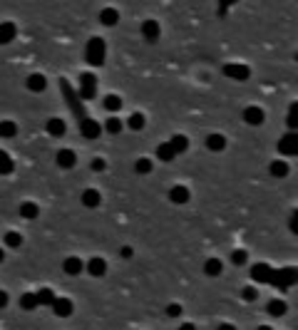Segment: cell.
I'll return each mask as SVG.
<instances>
[{
    "instance_id": "1",
    "label": "cell",
    "mask_w": 298,
    "mask_h": 330,
    "mask_svg": "<svg viewBox=\"0 0 298 330\" xmlns=\"http://www.w3.org/2000/svg\"><path fill=\"white\" fill-rule=\"evenodd\" d=\"M105 55H107V47H105V40L102 38H92L85 47V58L92 67H102L105 65Z\"/></svg>"
},
{
    "instance_id": "2",
    "label": "cell",
    "mask_w": 298,
    "mask_h": 330,
    "mask_svg": "<svg viewBox=\"0 0 298 330\" xmlns=\"http://www.w3.org/2000/svg\"><path fill=\"white\" fill-rule=\"evenodd\" d=\"M60 90H62V95H65V102H67V107L72 109L74 115H77V119L82 122L85 119V112H82V102H80V97H77V92H74L72 87H70V82L67 79H60Z\"/></svg>"
},
{
    "instance_id": "3",
    "label": "cell",
    "mask_w": 298,
    "mask_h": 330,
    "mask_svg": "<svg viewBox=\"0 0 298 330\" xmlns=\"http://www.w3.org/2000/svg\"><path fill=\"white\" fill-rule=\"evenodd\" d=\"M94 95H97V77L92 72H82L80 75V92H77V97H80V102H90V99H94Z\"/></svg>"
},
{
    "instance_id": "4",
    "label": "cell",
    "mask_w": 298,
    "mask_h": 330,
    "mask_svg": "<svg viewBox=\"0 0 298 330\" xmlns=\"http://www.w3.org/2000/svg\"><path fill=\"white\" fill-rule=\"evenodd\" d=\"M296 283V268L291 266H286V268H281V271H274L271 273V286H276L281 291H288L291 286Z\"/></svg>"
},
{
    "instance_id": "5",
    "label": "cell",
    "mask_w": 298,
    "mask_h": 330,
    "mask_svg": "<svg viewBox=\"0 0 298 330\" xmlns=\"http://www.w3.org/2000/svg\"><path fill=\"white\" fill-rule=\"evenodd\" d=\"M224 75L229 79L243 82V79L251 77V67L249 65H239V62H229V65H224Z\"/></svg>"
},
{
    "instance_id": "6",
    "label": "cell",
    "mask_w": 298,
    "mask_h": 330,
    "mask_svg": "<svg viewBox=\"0 0 298 330\" xmlns=\"http://www.w3.org/2000/svg\"><path fill=\"white\" fill-rule=\"evenodd\" d=\"M80 132H82V136H85V139H100V134H102V127H100L94 119L85 117V119L80 122Z\"/></svg>"
},
{
    "instance_id": "7",
    "label": "cell",
    "mask_w": 298,
    "mask_h": 330,
    "mask_svg": "<svg viewBox=\"0 0 298 330\" xmlns=\"http://www.w3.org/2000/svg\"><path fill=\"white\" fill-rule=\"evenodd\" d=\"M271 273H274V268L268 263H254L251 266V278L256 283H271Z\"/></svg>"
},
{
    "instance_id": "8",
    "label": "cell",
    "mask_w": 298,
    "mask_h": 330,
    "mask_svg": "<svg viewBox=\"0 0 298 330\" xmlns=\"http://www.w3.org/2000/svg\"><path fill=\"white\" fill-rule=\"evenodd\" d=\"M85 271L90 273L92 278H100V276H105V273H107V261H105V258H100V256H94V258H90V261L85 263Z\"/></svg>"
},
{
    "instance_id": "9",
    "label": "cell",
    "mask_w": 298,
    "mask_h": 330,
    "mask_svg": "<svg viewBox=\"0 0 298 330\" xmlns=\"http://www.w3.org/2000/svg\"><path fill=\"white\" fill-rule=\"evenodd\" d=\"M279 152H281L283 156H296L298 147H296V134H293V132H288V134H283V136H281V142H279Z\"/></svg>"
},
{
    "instance_id": "10",
    "label": "cell",
    "mask_w": 298,
    "mask_h": 330,
    "mask_svg": "<svg viewBox=\"0 0 298 330\" xmlns=\"http://www.w3.org/2000/svg\"><path fill=\"white\" fill-rule=\"evenodd\" d=\"M263 119H266V115H263V109H261V107H246V109H243V122H246V124H251V127H259V124H263Z\"/></svg>"
},
{
    "instance_id": "11",
    "label": "cell",
    "mask_w": 298,
    "mask_h": 330,
    "mask_svg": "<svg viewBox=\"0 0 298 330\" xmlns=\"http://www.w3.org/2000/svg\"><path fill=\"white\" fill-rule=\"evenodd\" d=\"M53 311H55L57 318H70L74 311L72 300L70 298H55V303H53Z\"/></svg>"
},
{
    "instance_id": "12",
    "label": "cell",
    "mask_w": 298,
    "mask_h": 330,
    "mask_svg": "<svg viewBox=\"0 0 298 330\" xmlns=\"http://www.w3.org/2000/svg\"><path fill=\"white\" fill-rule=\"evenodd\" d=\"M169 199H171V204H177V206H182V204H186L189 199H191V191L186 189V186H182V184H177L171 191H169Z\"/></svg>"
},
{
    "instance_id": "13",
    "label": "cell",
    "mask_w": 298,
    "mask_h": 330,
    "mask_svg": "<svg viewBox=\"0 0 298 330\" xmlns=\"http://www.w3.org/2000/svg\"><path fill=\"white\" fill-rule=\"evenodd\" d=\"M74 164H77V156H74L72 149H60L57 152V167L60 169H72Z\"/></svg>"
},
{
    "instance_id": "14",
    "label": "cell",
    "mask_w": 298,
    "mask_h": 330,
    "mask_svg": "<svg viewBox=\"0 0 298 330\" xmlns=\"http://www.w3.org/2000/svg\"><path fill=\"white\" fill-rule=\"evenodd\" d=\"M142 35H144V40H149V42H157V40H159V22H157V20H144V22H142Z\"/></svg>"
},
{
    "instance_id": "15",
    "label": "cell",
    "mask_w": 298,
    "mask_h": 330,
    "mask_svg": "<svg viewBox=\"0 0 298 330\" xmlns=\"http://www.w3.org/2000/svg\"><path fill=\"white\" fill-rule=\"evenodd\" d=\"M62 271L67 273V276H77V273L85 271V263H82L77 256H70V258L62 261Z\"/></svg>"
},
{
    "instance_id": "16",
    "label": "cell",
    "mask_w": 298,
    "mask_h": 330,
    "mask_svg": "<svg viewBox=\"0 0 298 330\" xmlns=\"http://www.w3.org/2000/svg\"><path fill=\"white\" fill-rule=\"evenodd\" d=\"M45 129H47V134H50V136H62L65 132H67V127H65V119H60V117H53V119H47Z\"/></svg>"
},
{
    "instance_id": "17",
    "label": "cell",
    "mask_w": 298,
    "mask_h": 330,
    "mask_svg": "<svg viewBox=\"0 0 298 330\" xmlns=\"http://www.w3.org/2000/svg\"><path fill=\"white\" fill-rule=\"evenodd\" d=\"M18 35V28L13 25V22H0V45H8V42H13Z\"/></svg>"
},
{
    "instance_id": "18",
    "label": "cell",
    "mask_w": 298,
    "mask_h": 330,
    "mask_svg": "<svg viewBox=\"0 0 298 330\" xmlns=\"http://www.w3.org/2000/svg\"><path fill=\"white\" fill-rule=\"evenodd\" d=\"M20 216L28 218V221H35L37 216H40V206H37L35 201H22L20 204Z\"/></svg>"
},
{
    "instance_id": "19",
    "label": "cell",
    "mask_w": 298,
    "mask_h": 330,
    "mask_svg": "<svg viewBox=\"0 0 298 330\" xmlns=\"http://www.w3.org/2000/svg\"><path fill=\"white\" fill-rule=\"evenodd\" d=\"M100 201H102V196H100L97 189H85V191H82V206H87V209H97Z\"/></svg>"
},
{
    "instance_id": "20",
    "label": "cell",
    "mask_w": 298,
    "mask_h": 330,
    "mask_svg": "<svg viewBox=\"0 0 298 330\" xmlns=\"http://www.w3.org/2000/svg\"><path fill=\"white\" fill-rule=\"evenodd\" d=\"M204 144H206L209 152H224V149H226V139H224V134H209Z\"/></svg>"
},
{
    "instance_id": "21",
    "label": "cell",
    "mask_w": 298,
    "mask_h": 330,
    "mask_svg": "<svg viewBox=\"0 0 298 330\" xmlns=\"http://www.w3.org/2000/svg\"><path fill=\"white\" fill-rule=\"evenodd\" d=\"M25 85H28V90H30V92H45L47 79L42 77L40 72H35V75H30V77H28V82H25Z\"/></svg>"
},
{
    "instance_id": "22",
    "label": "cell",
    "mask_w": 298,
    "mask_h": 330,
    "mask_svg": "<svg viewBox=\"0 0 298 330\" xmlns=\"http://www.w3.org/2000/svg\"><path fill=\"white\" fill-rule=\"evenodd\" d=\"M169 147H171L174 154H184L186 149H189V139H186L184 134H174L169 139Z\"/></svg>"
},
{
    "instance_id": "23",
    "label": "cell",
    "mask_w": 298,
    "mask_h": 330,
    "mask_svg": "<svg viewBox=\"0 0 298 330\" xmlns=\"http://www.w3.org/2000/svg\"><path fill=\"white\" fill-rule=\"evenodd\" d=\"M288 311V306L281 300V298H274V300H268V306H266V313L268 315H274V318H281L283 313Z\"/></svg>"
},
{
    "instance_id": "24",
    "label": "cell",
    "mask_w": 298,
    "mask_h": 330,
    "mask_svg": "<svg viewBox=\"0 0 298 330\" xmlns=\"http://www.w3.org/2000/svg\"><path fill=\"white\" fill-rule=\"evenodd\" d=\"M224 271V263L219 261V258H206V263H204V273L209 276V278H216L219 273Z\"/></svg>"
},
{
    "instance_id": "25",
    "label": "cell",
    "mask_w": 298,
    "mask_h": 330,
    "mask_svg": "<svg viewBox=\"0 0 298 330\" xmlns=\"http://www.w3.org/2000/svg\"><path fill=\"white\" fill-rule=\"evenodd\" d=\"M268 172H271V176H276V179H283V176H288V161H283V159H276V161H271Z\"/></svg>"
},
{
    "instance_id": "26",
    "label": "cell",
    "mask_w": 298,
    "mask_h": 330,
    "mask_svg": "<svg viewBox=\"0 0 298 330\" xmlns=\"http://www.w3.org/2000/svg\"><path fill=\"white\" fill-rule=\"evenodd\" d=\"M100 22H102V25H107V28H112V25H117V22H119V13H117L114 8H105V10L100 13Z\"/></svg>"
},
{
    "instance_id": "27",
    "label": "cell",
    "mask_w": 298,
    "mask_h": 330,
    "mask_svg": "<svg viewBox=\"0 0 298 330\" xmlns=\"http://www.w3.org/2000/svg\"><path fill=\"white\" fill-rule=\"evenodd\" d=\"M15 134H18V124L13 119H3L0 122V136L3 139H13Z\"/></svg>"
},
{
    "instance_id": "28",
    "label": "cell",
    "mask_w": 298,
    "mask_h": 330,
    "mask_svg": "<svg viewBox=\"0 0 298 330\" xmlns=\"http://www.w3.org/2000/svg\"><path fill=\"white\" fill-rule=\"evenodd\" d=\"M157 159H159V161H167V164L177 159V154H174L171 147H169V142H162V144L157 147Z\"/></svg>"
},
{
    "instance_id": "29",
    "label": "cell",
    "mask_w": 298,
    "mask_h": 330,
    "mask_svg": "<svg viewBox=\"0 0 298 330\" xmlns=\"http://www.w3.org/2000/svg\"><path fill=\"white\" fill-rule=\"evenodd\" d=\"M13 169H15V164H13V159H10V154L0 149V174H3V176H8V174H13Z\"/></svg>"
},
{
    "instance_id": "30",
    "label": "cell",
    "mask_w": 298,
    "mask_h": 330,
    "mask_svg": "<svg viewBox=\"0 0 298 330\" xmlns=\"http://www.w3.org/2000/svg\"><path fill=\"white\" fill-rule=\"evenodd\" d=\"M122 129H125V122H122L119 117H110V119L105 122V132H107V134H119Z\"/></svg>"
},
{
    "instance_id": "31",
    "label": "cell",
    "mask_w": 298,
    "mask_h": 330,
    "mask_svg": "<svg viewBox=\"0 0 298 330\" xmlns=\"http://www.w3.org/2000/svg\"><path fill=\"white\" fill-rule=\"evenodd\" d=\"M35 298H37V306H53L55 303V293L50 291V288H40L35 293Z\"/></svg>"
},
{
    "instance_id": "32",
    "label": "cell",
    "mask_w": 298,
    "mask_h": 330,
    "mask_svg": "<svg viewBox=\"0 0 298 330\" xmlns=\"http://www.w3.org/2000/svg\"><path fill=\"white\" fill-rule=\"evenodd\" d=\"M152 169H154V164H152V159H147V156H139L134 161V172L137 174H152Z\"/></svg>"
},
{
    "instance_id": "33",
    "label": "cell",
    "mask_w": 298,
    "mask_h": 330,
    "mask_svg": "<svg viewBox=\"0 0 298 330\" xmlns=\"http://www.w3.org/2000/svg\"><path fill=\"white\" fill-rule=\"evenodd\" d=\"M20 308H22V311H35L37 308L35 293H22V298H20Z\"/></svg>"
},
{
    "instance_id": "34",
    "label": "cell",
    "mask_w": 298,
    "mask_h": 330,
    "mask_svg": "<svg viewBox=\"0 0 298 330\" xmlns=\"http://www.w3.org/2000/svg\"><path fill=\"white\" fill-rule=\"evenodd\" d=\"M127 127H130V129H134V132L144 129V115H142V112H134V115H130V119H127Z\"/></svg>"
},
{
    "instance_id": "35",
    "label": "cell",
    "mask_w": 298,
    "mask_h": 330,
    "mask_svg": "<svg viewBox=\"0 0 298 330\" xmlns=\"http://www.w3.org/2000/svg\"><path fill=\"white\" fill-rule=\"evenodd\" d=\"M102 104H105V109H107V112H117V109L122 107V99L117 97V95H107Z\"/></svg>"
},
{
    "instance_id": "36",
    "label": "cell",
    "mask_w": 298,
    "mask_h": 330,
    "mask_svg": "<svg viewBox=\"0 0 298 330\" xmlns=\"http://www.w3.org/2000/svg\"><path fill=\"white\" fill-rule=\"evenodd\" d=\"M5 246H10V249H18L22 246V236L18 231H8L5 233Z\"/></svg>"
},
{
    "instance_id": "37",
    "label": "cell",
    "mask_w": 298,
    "mask_h": 330,
    "mask_svg": "<svg viewBox=\"0 0 298 330\" xmlns=\"http://www.w3.org/2000/svg\"><path fill=\"white\" fill-rule=\"evenodd\" d=\"M246 258H249V253L243 251V249H236V251L231 253V263H234V266H243Z\"/></svg>"
},
{
    "instance_id": "38",
    "label": "cell",
    "mask_w": 298,
    "mask_h": 330,
    "mask_svg": "<svg viewBox=\"0 0 298 330\" xmlns=\"http://www.w3.org/2000/svg\"><path fill=\"white\" fill-rule=\"evenodd\" d=\"M241 298L246 300V303H254V300L259 298V291H256L254 286H246V288L241 291Z\"/></svg>"
},
{
    "instance_id": "39",
    "label": "cell",
    "mask_w": 298,
    "mask_h": 330,
    "mask_svg": "<svg viewBox=\"0 0 298 330\" xmlns=\"http://www.w3.org/2000/svg\"><path fill=\"white\" fill-rule=\"evenodd\" d=\"M286 124L288 127H296V102L288 107V115H286Z\"/></svg>"
},
{
    "instance_id": "40",
    "label": "cell",
    "mask_w": 298,
    "mask_h": 330,
    "mask_svg": "<svg viewBox=\"0 0 298 330\" xmlns=\"http://www.w3.org/2000/svg\"><path fill=\"white\" fill-rule=\"evenodd\" d=\"M167 315L169 318H179V315H182V306H177V303L167 306Z\"/></svg>"
},
{
    "instance_id": "41",
    "label": "cell",
    "mask_w": 298,
    "mask_h": 330,
    "mask_svg": "<svg viewBox=\"0 0 298 330\" xmlns=\"http://www.w3.org/2000/svg\"><path fill=\"white\" fill-rule=\"evenodd\" d=\"M105 167H107V161H105V159H100V156H97V159H92V169H94V172H105Z\"/></svg>"
},
{
    "instance_id": "42",
    "label": "cell",
    "mask_w": 298,
    "mask_h": 330,
    "mask_svg": "<svg viewBox=\"0 0 298 330\" xmlns=\"http://www.w3.org/2000/svg\"><path fill=\"white\" fill-rule=\"evenodd\" d=\"M119 256H122V258H127V261H130L132 256H134V251H132L130 246H122V251H119Z\"/></svg>"
},
{
    "instance_id": "43",
    "label": "cell",
    "mask_w": 298,
    "mask_h": 330,
    "mask_svg": "<svg viewBox=\"0 0 298 330\" xmlns=\"http://www.w3.org/2000/svg\"><path fill=\"white\" fill-rule=\"evenodd\" d=\"M8 300H10V298H8V293H5V291H0V311H3V308L8 306Z\"/></svg>"
},
{
    "instance_id": "44",
    "label": "cell",
    "mask_w": 298,
    "mask_h": 330,
    "mask_svg": "<svg viewBox=\"0 0 298 330\" xmlns=\"http://www.w3.org/2000/svg\"><path fill=\"white\" fill-rule=\"evenodd\" d=\"M216 330H236V325H231V323H221Z\"/></svg>"
},
{
    "instance_id": "45",
    "label": "cell",
    "mask_w": 298,
    "mask_h": 330,
    "mask_svg": "<svg viewBox=\"0 0 298 330\" xmlns=\"http://www.w3.org/2000/svg\"><path fill=\"white\" fill-rule=\"evenodd\" d=\"M177 330H196V328H194L191 323H182V325H179V328H177Z\"/></svg>"
},
{
    "instance_id": "46",
    "label": "cell",
    "mask_w": 298,
    "mask_h": 330,
    "mask_svg": "<svg viewBox=\"0 0 298 330\" xmlns=\"http://www.w3.org/2000/svg\"><path fill=\"white\" fill-rule=\"evenodd\" d=\"M256 330H274V328H271V325H259Z\"/></svg>"
},
{
    "instance_id": "47",
    "label": "cell",
    "mask_w": 298,
    "mask_h": 330,
    "mask_svg": "<svg viewBox=\"0 0 298 330\" xmlns=\"http://www.w3.org/2000/svg\"><path fill=\"white\" fill-rule=\"evenodd\" d=\"M3 258H5V253H3V249H0V263H3Z\"/></svg>"
}]
</instances>
